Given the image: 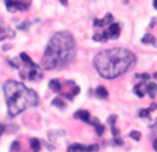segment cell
Listing matches in <instances>:
<instances>
[{"instance_id":"cell-1","label":"cell","mask_w":157,"mask_h":152,"mask_svg":"<svg viewBox=\"0 0 157 152\" xmlns=\"http://www.w3.org/2000/svg\"><path fill=\"white\" fill-rule=\"evenodd\" d=\"M135 62V54L127 49H109L95 57V68L104 79H116L130 71Z\"/></svg>"},{"instance_id":"cell-2","label":"cell","mask_w":157,"mask_h":152,"mask_svg":"<svg viewBox=\"0 0 157 152\" xmlns=\"http://www.w3.org/2000/svg\"><path fill=\"white\" fill-rule=\"evenodd\" d=\"M75 57V40L72 35L65 31L57 32L49 40L45 55L42 58V67L45 69H54L68 65Z\"/></svg>"},{"instance_id":"cell-3","label":"cell","mask_w":157,"mask_h":152,"mask_svg":"<svg viewBox=\"0 0 157 152\" xmlns=\"http://www.w3.org/2000/svg\"><path fill=\"white\" fill-rule=\"evenodd\" d=\"M4 97L7 103V112L10 118H15L25 109L38 105V94L33 90L15 80H7L4 83Z\"/></svg>"},{"instance_id":"cell-4","label":"cell","mask_w":157,"mask_h":152,"mask_svg":"<svg viewBox=\"0 0 157 152\" xmlns=\"http://www.w3.org/2000/svg\"><path fill=\"white\" fill-rule=\"evenodd\" d=\"M6 6H7V9L9 11H25V10L29 9V4H24V1L21 0H6Z\"/></svg>"},{"instance_id":"cell-5","label":"cell","mask_w":157,"mask_h":152,"mask_svg":"<svg viewBox=\"0 0 157 152\" xmlns=\"http://www.w3.org/2000/svg\"><path fill=\"white\" fill-rule=\"evenodd\" d=\"M42 77H43V72L41 71V68L38 65L32 67L31 71L27 73V79H29V80H41Z\"/></svg>"},{"instance_id":"cell-6","label":"cell","mask_w":157,"mask_h":152,"mask_svg":"<svg viewBox=\"0 0 157 152\" xmlns=\"http://www.w3.org/2000/svg\"><path fill=\"white\" fill-rule=\"evenodd\" d=\"M120 32H121V27L118 24H110V28H109V39H118L120 37Z\"/></svg>"},{"instance_id":"cell-7","label":"cell","mask_w":157,"mask_h":152,"mask_svg":"<svg viewBox=\"0 0 157 152\" xmlns=\"http://www.w3.org/2000/svg\"><path fill=\"white\" fill-rule=\"evenodd\" d=\"M14 36H15L14 31H11L10 28L4 27V25H0V40L1 42L6 40V39H11Z\"/></svg>"},{"instance_id":"cell-8","label":"cell","mask_w":157,"mask_h":152,"mask_svg":"<svg viewBox=\"0 0 157 152\" xmlns=\"http://www.w3.org/2000/svg\"><path fill=\"white\" fill-rule=\"evenodd\" d=\"M74 118L75 119H79V120H82V122L89 123V120H90V113H89L88 111H85V109H79V111H77L74 113Z\"/></svg>"},{"instance_id":"cell-9","label":"cell","mask_w":157,"mask_h":152,"mask_svg":"<svg viewBox=\"0 0 157 152\" xmlns=\"http://www.w3.org/2000/svg\"><path fill=\"white\" fill-rule=\"evenodd\" d=\"M89 123H90V125L95 127V130H96V134H97V136H102L103 133H104V126H103L102 123L99 122V119H97V118H93L92 120H89Z\"/></svg>"},{"instance_id":"cell-10","label":"cell","mask_w":157,"mask_h":152,"mask_svg":"<svg viewBox=\"0 0 157 152\" xmlns=\"http://www.w3.org/2000/svg\"><path fill=\"white\" fill-rule=\"evenodd\" d=\"M96 95L102 100H107L109 98V91H107V89L104 86H99L96 89Z\"/></svg>"},{"instance_id":"cell-11","label":"cell","mask_w":157,"mask_h":152,"mask_svg":"<svg viewBox=\"0 0 157 152\" xmlns=\"http://www.w3.org/2000/svg\"><path fill=\"white\" fill-rule=\"evenodd\" d=\"M156 93H157V85L156 83H149L146 86V94H149L150 98H154L156 97Z\"/></svg>"},{"instance_id":"cell-12","label":"cell","mask_w":157,"mask_h":152,"mask_svg":"<svg viewBox=\"0 0 157 152\" xmlns=\"http://www.w3.org/2000/svg\"><path fill=\"white\" fill-rule=\"evenodd\" d=\"M49 87H50L51 91L54 93H61V83L57 79H53V80L49 82Z\"/></svg>"},{"instance_id":"cell-13","label":"cell","mask_w":157,"mask_h":152,"mask_svg":"<svg viewBox=\"0 0 157 152\" xmlns=\"http://www.w3.org/2000/svg\"><path fill=\"white\" fill-rule=\"evenodd\" d=\"M134 93L138 95L139 98H142V97H145V94H146V87L143 86V83H139V85L135 86L134 89Z\"/></svg>"},{"instance_id":"cell-14","label":"cell","mask_w":157,"mask_h":152,"mask_svg":"<svg viewBox=\"0 0 157 152\" xmlns=\"http://www.w3.org/2000/svg\"><path fill=\"white\" fill-rule=\"evenodd\" d=\"M20 58H21V61H22L25 65H28V67L32 68V67H35V65H36V64L31 60V57H29L27 53H21V54H20Z\"/></svg>"},{"instance_id":"cell-15","label":"cell","mask_w":157,"mask_h":152,"mask_svg":"<svg viewBox=\"0 0 157 152\" xmlns=\"http://www.w3.org/2000/svg\"><path fill=\"white\" fill-rule=\"evenodd\" d=\"M92 39H93V40H96V42H102V43H106V42L109 40V33H107V31H104V32H102V33L93 35Z\"/></svg>"},{"instance_id":"cell-16","label":"cell","mask_w":157,"mask_h":152,"mask_svg":"<svg viewBox=\"0 0 157 152\" xmlns=\"http://www.w3.org/2000/svg\"><path fill=\"white\" fill-rule=\"evenodd\" d=\"M85 145L82 144H72L67 148V152H85Z\"/></svg>"},{"instance_id":"cell-17","label":"cell","mask_w":157,"mask_h":152,"mask_svg":"<svg viewBox=\"0 0 157 152\" xmlns=\"http://www.w3.org/2000/svg\"><path fill=\"white\" fill-rule=\"evenodd\" d=\"M29 143H31V148H32L35 152H39V149H41L42 147V143L39 138H31L29 140Z\"/></svg>"},{"instance_id":"cell-18","label":"cell","mask_w":157,"mask_h":152,"mask_svg":"<svg viewBox=\"0 0 157 152\" xmlns=\"http://www.w3.org/2000/svg\"><path fill=\"white\" fill-rule=\"evenodd\" d=\"M51 105H53V107L60 108V109H65V103L63 101V98H54L53 101H51Z\"/></svg>"},{"instance_id":"cell-19","label":"cell","mask_w":157,"mask_h":152,"mask_svg":"<svg viewBox=\"0 0 157 152\" xmlns=\"http://www.w3.org/2000/svg\"><path fill=\"white\" fill-rule=\"evenodd\" d=\"M154 36L152 35V33H146V35L143 36V39H142V43H145V44H150V43H154Z\"/></svg>"},{"instance_id":"cell-20","label":"cell","mask_w":157,"mask_h":152,"mask_svg":"<svg viewBox=\"0 0 157 152\" xmlns=\"http://www.w3.org/2000/svg\"><path fill=\"white\" fill-rule=\"evenodd\" d=\"M130 137L132 140H135V141H139V140L142 138V134H140V131H136V130H134V131H131V133H130Z\"/></svg>"},{"instance_id":"cell-21","label":"cell","mask_w":157,"mask_h":152,"mask_svg":"<svg viewBox=\"0 0 157 152\" xmlns=\"http://www.w3.org/2000/svg\"><path fill=\"white\" fill-rule=\"evenodd\" d=\"M150 109L149 108H142L140 111H139V116L140 118H149V115H150Z\"/></svg>"},{"instance_id":"cell-22","label":"cell","mask_w":157,"mask_h":152,"mask_svg":"<svg viewBox=\"0 0 157 152\" xmlns=\"http://www.w3.org/2000/svg\"><path fill=\"white\" fill-rule=\"evenodd\" d=\"M18 29H20V31L27 32L28 29H29V22H28V21H24V22H21L18 25Z\"/></svg>"},{"instance_id":"cell-23","label":"cell","mask_w":157,"mask_h":152,"mask_svg":"<svg viewBox=\"0 0 157 152\" xmlns=\"http://www.w3.org/2000/svg\"><path fill=\"white\" fill-rule=\"evenodd\" d=\"M99 151V145L97 144H93V145H89V147L85 148V152H97Z\"/></svg>"},{"instance_id":"cell-24","label":"cell","mask_w":157,"mask_h":152,"mask_svg":"<svg viewBox=\"0 0 157 152\" xmlns=\"http://www.w3.org/2000/svg\"><path fill=\"white\" fill-rule=\"evenodd\" d=\"M117 119H118L117 115H110L109 119H107V123H109L110 126H114V125H116V122H117Z\"/></svg>"},{"instance_id":"cell-25","label":"cell","mask_w":157,"mask_h":152,"mask_svg":"<svg viewBox=\"0 0 157 152\" xmlns=\"http://www.w3.org/2000/svg\"><path fill=\"white\" fill-rule=\"evenodd\" d=\"M103 24H104V25H109V24H113V15H111V14H107L106 17L103 18Z\"/></svg>"},{"instance_id":"cell-26","label":"cell","mask_w":157,"mask_h":152,"mask_svg":"<svg viewBox=\"0 0 157 152\" xmlns=\"http://www.w3.org/2000/svg\"><path fill=\"white\" fill-rule=\"evenodd\" d=\"M135 77H138V79H142V80H149L150 79V76L148 75V73H138V75H135Z\"/></svg>"},{"instance_id":"cell-27","label":"cell","mask_w":157,"mask_h":152,"mask_svg":"<svg viewBox=\"0 0 157 152\" xmlns=\"http://www.w3.org/2000/svg\"><path fill=\"white\" fill-rule=\"evenodd\" d=\"M11 149H13L14 152H18L20 151V143H18V141H14V143L11 144Z\"/></svg>"},{"instance_id":"cell-28","label":"cell","mask_w":157,"mask_h":152,"mask_svg":"<svg viewBox=\"0 0 157 152\" xmlns=\"http://www.w3.org/2000/svg\"><path fill=\"white\" fill-rule=\"evenodd\" d=\"M111 133H113L114 137H118L120 136V130L117 129V127H114V126H111Z\"/></svg>"},{"instance_id":"cell-29","label":"cell","mask_w":157,"mask_h":152,"mask_svg":"<svg viewBox=\"0 0 157 152\" xmlns=\"http://www.w3.org/2000/svg\"><path fill=\"white\" fill-rule=\"evenodd\" d=\"M79 91H81V87H78V86H74V89H72V93H71V95H72V97H75L77 94H79Z\"/></svg>"},{"instance_id":"cell-30","label":"cell","mask_w":157,"mask_h":152,"mask_svg":"<svg viewBox=\"0 0 157 152\" xmlns=\"http://www.w3.org/2000/svg\"><path fill=\"white\" fill-rule=\"evenodd\" d=\"M9 130H10V133H15V131L18 130V126H17V125H11V126H9Z\"/></svg>"},{"instance_id":"cell-31","label":"cell","mask_w":157,"mask_h":152,"mask_svg":"<svg viewBox=\"0 0 157 152\" xmlns=\"http://www.w3.org/2000/svg\"><path fill=\"white\" fill-rule=\"evenodd\" d=\"M114 143H116L117 145H122V140L120 138V136H118V137H114Z\"/></svg>"},{"instance_id":"cell-32","label":"cell","mask_w":157,"mask_h":152,"mask_svg":"<svg viewBox=\"0 0 157 152\" xmlns=\"http://www.w3.org/2000/svg\"><path fill=\"white\" fill-rule=\"evenodd\" d=\"M6 131V126L3 125V123H0V137H1V134Z\"/></svg>"},{"instance_id":"cell-33","label":"cell","mask_w":157,"mask_h":152,"mask_svg":"<svg viewBox=\"0 0 157 152\" xmlns=\"http://www.w3.org/2000/svg\"><path fill=\"white\" fill-rule=\"evenodd\" d=\"M156 108H157V104H156V103H153V104H152V107L149 108V109H150V111H154Z\"/></svg>"},{"instance_id":"cell-34","label":"cell","mask_w":157,"mask_h":152,"mask_svg":"<svg viewBox=\"0 0 157 152\" xmlns=\"http://www.w3.org/2000/svg\"><path fill=\"white\" fill-rule=\"evenodd\" d=\"M20 75H21V77H22V79H27V73H25L24 71H21V72H20Z\"/></svg>"},{"instance_id":"cell-35","label":"cell","mask_w":157,"mask_h":152,"mask_svg":"<svg viewBox=\"0 0 157 152\" xmlns=\"http://www.w3.org/2000/svg\"><path fill=\"white\" fill-rule=\"evenodd\" d=\"M153 148H154V149L157 151V138L154 140V141H153Z\"/></svg>"},{"instance_id":"cell-36","label":"cell","mask_w":157,"mask_h":152,"mask_svg":"<svg viewBox=\"0 0 157 152\" xmlns=\"http://www.w3.org/2000/svg\"><path fill=\"white\" fill-rule=\"evenodd\" d=\"M9 49H11V44H6V46H3V50H9Z\"/></svg>"},{"instance_id":"cell-37","label":"cell","mask_w":157,"mask_h":152,"mask_svg":"<svg viewBox=\"0 0 157 152\" xmlns=\"http://www.w3.org/2000/svg\"><path fill=\"white\" fill-rule=\"evenodd\" d=\"M60 1L63 6H68V1H67V0H60Z\"/></svg>"},{"instance_id":"cell-38","label":"cell","mask_w":157,"mask_h":152,"mask_svg":"<svg viewBox=\"0 0 157 152\" xmlns=\"http://www.w3.org/2000/svg\"><path fill=\"white\" fill-rule=\"evenodd\" d=\"M150 127H152V129H154V127H157V119H156V122H154L153 125H150Z\"/></svg>"},{"instance_id":"cell-39","label":"cell","mask_w":157,"mask_h":152,"mask_svg":"<svg viewBox=\"0 0 157 152\" xmlns=\"http://www.w3.org/2000/svg\"><path fill=\"white\" fill-rule=\"evenodd\" d=\"M153 6H154V9H157V0H154V1H153Z\"/></svg>"},{"instance_id":"cell-40","label":"cell","mask_w":157,"mask_h":152,"mask_svg":"<svg viewBox=\"0 0 157 152\" xmlns=\"http://www.w3.org/2000/svg\"><path fill=\"white\" fill-rule=\"evenodd\" d=\"M154 77H156V79H157V72H156V73H154Z\"/></svg>"}]
</instances>
